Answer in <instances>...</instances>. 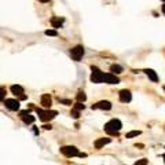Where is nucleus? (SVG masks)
<instances>
[{"instance_id":"nucleus-19","label":"nucleus","mask_w":165,"mask_h":165,"mask_svg":"<svg viewBox=\"0 0 165 165\" xmlns=\"http://www.w3.org/2000/svg\"><path fill=\"white\" fill-rule=\"evenodd\" d=\"M85 99H87V95H85L84 92H78V94H77V101L78 102H84Z\"/></svg>"},{"instance_id":"nucleus-29","label":"nucleus","mask_w":165,"mask_h":165,"mask_svg":"<svg viewBox=\"0 0 165 165\" xmlns=\"http://www.w3.org/2000/svg\"><path fill=\"white\" fill-rule=\"evenodd\" d=\"M162 157H164V162H165V154H164V156H162Z\"/></svg>"},{"instance_id":"nucleus-31","label":"nucleus","mask_w":165,"mask_h":165,"mask_svg":"<svg viewBox=\"0 0 165 165\" xmlns=\"http://www.w3.org/2000/svg\"><path fill=\"white\" fill-rule=\"evenodd\" d=\"M164 91H165V87H164Z\"/></svg>"},{"instance_id":"nucleus-10","label":"nucleus","mask_w":165,"mask_h":165,"mask_svg":"<svg viewBox=\"0 0 165 165\" xmlns=\"http://www.w3.org/2000/svg\"><path fill=\"white\" fill-rule=\"evenodd\" d=\"M105 82H108V84H118L120 78L113 73H105Z\"/></svg>"},{"instance_id":"nucleus-9","label":"nucleus","mask_w":165,"mask_h":165,"mask_svg":"<svg viewBox=\"0 0 165 165\" xmlns=\"http://www.w3.org/2000/svg\"><path fill=\"white\" fill-rule=\"evenodd\" d=\"M92 109H101V110H110L112 109V103L109 101H101L95 105H92Z\"/></svg>"},{"instance_id":"nucleus-14","label":"nucleus","mask_w":165,"mask_h":165,"mask_svg":"<svg viewBox=\"0 0 165 165\" xmlns=\"http://www.w3.org/2000/svg\"><path fill=\"white\" fill-rule=\"evenodd\" d=\"M63 18H52L51 19V25H52V28H55V29H58V28H61L62 25H63Z\"/></svg>"},{"instance_id":"nucleus-11","label":"nucleus","mask_w":165,"mask_h":165,"mask_svg":"<svg viewBox=\"0 0 165 165\" xmlns=\"http://www.w3.org/2000/svg\"><path fill=\"white\" fill-rule=\"evenodd\" d=\"M51 103H52V99H51L50 94H44L41 96V106H43L44 109H50Z\"/></svg>"},{"instance_id":"nucleus-2","label":"nucleus","mask_w":165,"mask_h":165,"mask_svg":"<svg viewBox=\"0 0 165 165\" xmlns=\"http://www.w3.org/2000/svg\"><path fill=\"white\" fill-rule=\"evenodd\" d=\"M37 114H39V118L41 121H50V120L55 118V116H58V112H55V110H41V109H36Z\"/></svg>"},{"instance_id":"nucleus-12","label":"nucleus","mask_w":165,"mask_h":165,"mask_svg":"<svg viewBox=\"0 0 165 165\" xmlns=\"http://www.w3.org/2000/svg\"><path fill=\"white\" fill-rule=\"evenodd\" d=\"M110 143V138H101V139H98L95 142V147L96 149H102L105 144H109Z\"/></svg>"},{"instance_id":"nucleus-25","label":"nucleus","mask_w":165,"mask_h":165,"mask_svg":"<svg viewBox=\"0 0 165 165\" xmlns=\"http://www.w3.org/2000/svg\"><path fill=\"white\" fill-rule=\"evenodd\" d=\"M44 128H46V129H51L52 127H51V125H44Z\"/></svg>"},{"instance_id":"nucleus-27","label":"nucleus","mask_w":165,"mask_h":165,"mask_svg":"<svg viewBox=\"0 0 165 165\" xmlns=\"http://www.w3.org/2000/svg\"><path fill=\"white\" fill-rule=\"evenodd\" d=\"M161 10H162V12L165 14V3H164V4H162V7H161Z\"/></svg>"},{"instance_id":"nucleus-21","label":"nucleus","mask_w":165,"mask_h":165,"mask_svg":"<svg viewBox=\"0 0 165 165\" xmlns=\"http://www.w3.org/2000/svg\"><path fill=\"white\" fill-rule=\"evenodd\" d=\"M46 34L47 36H58V32L57 30H52V29H48V30H46Z\"/></svg>"},{"instance_id":"nucleus-30","label":"nucleus","mask_w":165,"mask_h":165,"mask_svg":"<svg viewBox=\"0 0 165 165\" xmlns=\"http://www.w3.org/2000/svg\"><path fill=\"white\" fill-rule=\"evenodd\" d=\"M162 2H164V3H165V0H162Z\"/></svg>"},{"instance_id":"nucleus-7","label":"nucleus","mask_w":165,"mask_h":165,"mask_svg":"<svg viewBox=\"0 0 165 165\" xmlns=\"http://www.w3.org/2000/svg\"><path fill=\"white\" fill-rule=\"evenodd\" d=\"M19 114H21V118H22V121L25 122V124H33L34 122V116L30 114L28 110H22Z\"/></svg>"},{"instance_id":"nucleus-3","label":"nucleus","mask_w":165,"mask_h":165,"mask_svg":"<svg viewBox=\"0 0 165 165\" xmlns=\"http://www.w3.org/2000/svg\"><path fill=\"white\" fill-rule=\"evenodd\" d=\"M92 74H91V81L95 82V84H101V82H105V73L96 66H91Z\"/></svg>"},{"instance_id":"nucleus-4","label":"nucleus","mask_w":165,"mask_h":165,"mask_svg":"<svg viewBox=\"0 0 165 165\" xmlns=\"http://www.w3.org/2000/svg\"><path fill=\"white\" fill-rule=\"evenodd\" d=\"M61 153L63 154V156L66 157H77L80 156V153H78V149L74 146H63L61 147Z\"/></svg>"},{"instance_id":"nucleus-8","label":"nucleus","mask_w":165,"mask_h":165,"mask_svg":"<svg viewBox=\"0 0 165 165\" xmlns=\"http://www.w3.org/2000/svg\"><path fill=\"white\" fill-rule=\"evenodd\" d=\"M120 101L122 103H128L131 102V99H132V94H131V91L128 89H122V91H120Z\"/></svg>"},{"instance_id":"nucleus-1","label":"nucleus","mask_w":165,"mask_h":165,"mask_svg":"<svg viewBox=\"0 0 165 165\" xmlns=\"http://www.w3.org/2000/svg\"><path fill=\"white\" fill-rule=\"evenodd\" d=\"M121 128H122V124H121L120 120H117V118L110 120V121L105 125V131L109 133V135H117Z\"/></svg>"},{"instance_id":"nucleus-22","label":"nucleus","mask_w":165,"mask_h":165,"mask_svg":"<svg viewBox=\"0 0 165 165\" xmlns=\"http://www.w3.org/2000/svg\"><path fill=\"white\" fill-rule=\"evenodd\" d=\"M84 108H85V106L82 105L81 102H77V103L74 105V109H77V110H84Z\"/></svg>"},{"instance_id":"nucleus-24","label":"nucleus","mask_w":165,"mask_h":165,"mask_svg":"<svg viewBox=\"0 0 165 165\" xmlns=\"http://www.w3.org/2000/svg\"><path fill=\"white\" fill-rule=\"evenodd\" d=\"M59 102L61 103H65V105H70V103H72L69 99H61V98H59Z\"/></svg>"},{"instance_id":"nucleus-6","label":"nucleus","mask_w":165,"mask_h":165,"mask_svg":"<svg viewBox=\"0 0 165 165\" xmlns=\"http://www.w3.org/2000/svg\"><path fill=\"white\" fill-rule=\"evenodd\" d=\"M4 105H6V108L8 110H11V112H17V110L19 109V101H17V99H6Z\"/></svg>"},{"instance_id":"nucleus-5","label":"nucleus","mask_w":165,"mask_h":165,"mask_svg":"<svg viewBox=\"0 0 165 165\" xmlns=\"http://www.w3.org/2000/svg\"><path fill=\"white\" fill-rule=\"evenodd\" d=\"M82 55H84V47L82 46H76L74 48H72L70 50V57L73 58L76 62H78L82 58Z\"/></svg>"},{"instance_id":"nucleus-13","label":"nucleus","mask_w":165,"mask_h":165,"mask_svg":"<svg viewBox=\"0 0 165 165\" xmlns=\"http://www.w3.org/2000/svg\"><path fill=\"white\" fill-rule=\"evenodd\" d=\"M144 73L149 76V78L153 82H157L158 81V76H157V73L153 70V69H146V70H144Z\"/></svg>"},{"instance_id":"nucleus-16","label":"nucleus","mask_w":165,"mask_h":165,"mask_svg":"<svg viewBox=\"0 0 165 165\" xmlns=\"http://www.w3.org/2000/svg\"><path fill=\"white\" fill-rule=\"evenodd\" d=\"M122 72V68L120 66V65H112L110 66V73H113V74H120Z\"/></svg>"},{"instance_id":"nucleus-17","label":"nucleus","mask_w":165,"mask_h":165,"mask_svg":"<svg viewBox=\"0 0 165 165\" xmlns=\"http://www.w3.org/2000/svg\"><path fill=\"white\" fill-rule=\"evenodd\" d=\"M140 133H142V132H140V131H131V132H128V133H127V135H125V138H127V139H131V138L139 136Z\"/></svg>"},{"instance_id":"nucleus-28","label":"nucleus","mask_w":165,"mask_h":165,"mask_svg":"<svg viewBox=\"0 0 165 165\" xmlns=\"http://www.w3.org/2000/svg\"><path fill=\"white\" fill-rule=\"evenodd\" d=\"M39 2H41V3H48L50 0H39Z\"/></svg>"},{"instance_id":"nucleus-18","label":"nucleus","mask_w":165,"mask_h":165,"mask_svg":"<svg viewBox=\"0 0 165 165\" xmlns=\"http://www.w3.org/2000/svg\"><path fill=\"white\" fill-rule=\"evenodd\" d=\"M6 94H7V89L4 87H0V101H4Z\"/></svg>"},{"instance_id":"nucleus-26","label":"nucleus","mask_w":165,"mask_h":165,"mask_svg":"<svg viewBox=\"0 0 165 165\" xmlns=\"http://www.w3.org/2000/svg\"><path fill=\"white\" fill-rule=\"evenodd\" d=\"M33 132H34V133H36V135H37V133H39V129H37V128H33Z\"/></svg>"},{"instance_id":"nucleus-20","label":"nucleus","mask_w":165,"mask_h":165,"mask_svg":"<svg viewBox=\"0 0 165 165\" xmlns=\"http://www.w3.org/2000/svg\"><path fill=\"white\" fill-rule=\"evenodd\" d=\"M72 117H74V118H78V117H80V110H77V109H73L72 110Z\"/></svg>"},{"instance_id":"nucleus-23","label":"nucleus","mask_w":165,"mask_h":165,"mask_svg":"<svg viewBox=\"0 0 165 165\" xmlns=\"http://www.w3.org/2000/svg\"><path fill=\"white\" fill-rule=\"evenodd\" d=\"M147 164V160L146 158H143V160H140V161H136L135 165H146Z\"/></svg>"},{"instance_id":"nucleus-15","label":"nucleus","mask_w":165,"mask_h":165,"mask_svg":"<svg viewBox=\"0 0 165 165\" xmlns=\"http://www.w3.org/2000/svg\"><path fill=\"white\" fill-rule=\"evenodd\" d=\"M11 92H12L14 95H18L19 96V95H22L25 91H23V88L21 87V85H11Z\"/></svg>"}]
</instances>
